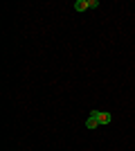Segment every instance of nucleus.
I'll return each instance as SVG.
<instances>
[{
    "mask_svg": "<svg viewBox=\"0 0 135 151\" xmlns=\"http://www.w3.org/2000/svg\"><path fill=\"white\" fill-rule=\"evenodd\" d=\"M86 126H88V129H97V126H99V120H97V113H95V111H92L90 117L86 120Z\"/></svg>",
    "mask_w": 135,
    "mask_h": 151,
    "instance_id": "obj_1",
    "label": "nucleus"
},
{
    "mask_svg": "<svg viewBox=\"0 0 135 151\" xmlns=\"http://www.w3.org/2000/svg\"><path fill=\"white\" fill-rule=\"evenodd\" d=\"M95 113H97L99 124H108V122H110V113H106V111H95Z\"/></svg>",
    "mask_w": 135,
    "mask_h": 151,
    "instance_id": "obj_2",
    "label": "nucleus"
},
{
    "mask_svg": "<svg viewBox=\"0 0 135 151\" xmlns=\"http://www.w3.org/2000/svg\"><path fill=\"white\" fill-rule=\"evenodd\" d=\"M74 9H77V12H86V9H88V0H77V2H74Z\"/></svg>",
    "mask_w": 135,
    "mask_h": 151,
    "instance_id": "obj_3",
    "label": "nucleus"
},
{
    "mask_svg": "<svg viewBox=\"0 0 135 151\" xmlns=\"http://www.w3.org/2000/svg\"><path fill=\"white\" fill-rule=\"evenodd\" d=\"M95 7H99V2L97 0H88V9H95Z\"/></svg>",
    "mask_w": 135,
    "mask_h": 151,
    "instance_id": "obj_4",
    "label": "nucleus"
}]
</instances>
